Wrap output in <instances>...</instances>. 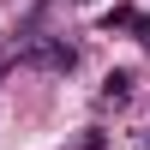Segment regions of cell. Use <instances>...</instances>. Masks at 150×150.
<instances>
[{"label": "cell", "instance_id": "3957f363", "mask_svg": "<svg viewBox=\"0 0 150 150\" xmlns=\"http://www.w3.org/2000/svg\"><path fill=\"white\" fill-rule=\"evenodd\" d=\"M126 30H138V42L150 48V18H144V12H132V24H126Z\"/></svg>", "mask_w": 150, "mask_h": 150}, {"label": "cell", "instance_id": "6da1fadb", "mask_svg": "<svg viewBox=\"0 0 150 150\" xmlns=\"http://www.w3.org/2000/svg\"><path fill=\"white\" fill-rule=\"evenodd\" d=\"M18 60L24 66H42V72H72L78 66V48H72L66 36H24Z\"/></svg>", "mask_w": 150, "mask_h": 150}, {"label": "cell", "instance_id": "7a4b0ae2", "mask_svg": "<svg viewBox=\"0 0 150 150\" xmlns=\"http://www.w3.org/2000/svg\"><path fill=\"white\" fill-rule=\"evenodd\" d=\"M132 96V72H108L102 78V102H126Z\"/></svg>", "mask_w": 150, "mask_h": 150}]
</instances>
